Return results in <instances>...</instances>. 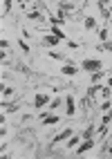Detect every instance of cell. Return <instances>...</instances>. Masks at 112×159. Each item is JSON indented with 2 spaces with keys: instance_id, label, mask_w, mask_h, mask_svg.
Here are the masks:
<instances>
[{
  "instance_id": "obj_1",
  "label": "cell",
  "mask_w": 112,
  "mask_h": 159,
  "mask_svg": "<svg viewBox=\"0 0 112 159\" xmlns=\"http://www.w3.org/2000/svg\"><path fill=\"white\" fill-rule=\"evenodd\" d=\"M81 67L92 74V72H96V70H103V61H101V58H83Z\"/></svg>"
},
{
  "instance_id": "obj_2",
  "label": "cell",
  "mask_w": 112,
  "mask_h": 159,
  "mask_svg": "<svg viewBox=\"0 0 112 159\" xmlns=\"http://www.w3.org/2000/svg\"><path fill=\"white\" fill-rule=\"evenodd\" d=\"M45 105H49V94L38 92L36 97H34V108H36V110H40V108H45Z\"/></svg>"
},
{
  "instance_id": "obj_3",
  "label": "cell",
  "mask_w": 112,
  "mask_h": 159,
  "mask_svg": "<svg viewBox=\"0 0 112 159\" xmlns=\"http://www.w3.org/2000/svg\"><path fill=\"white\" fill-rule=\"evenodd\" d=\"M94 146H96V143H94V137H92V139H83V141L76 146V155H83V152H87V150H92Z\"/></svg>"
},
{
  "instance_id": "obj_4",
  "label": "cell",
  "mask_w": 112,
  "mask_h": 159,
  "mask_svg": "<svg viewBox=\"0 0 112 159\" xmlns=\"http://www.w3.org/2000/svg\"><path fill=\"white\" fill-rule=\"evenodd\" d=\"M65 114L67 116H74L76 114V103H74L72 94H67V97H65Z\"/></svg>"
},
{
  "instance_id": "obj_5",
  "label": "cell",
  "mask_w": 112,
  "mask_h": 159,
  "mask_svg": "<svg viewBox=\"0 0 112 159\" xmlns=\"http://www.w3.org/2000/svg\"><path fill=\"white\" fill-rule=\"evenodd\" d=\"M58 43H60V38H56L54 34H45L40 38V45H45V47H56Z\"/></svg>"
},
{
  "instance_id": "obj_6",
  "label": "cell",
  "mask_w": 112,
  "mask_h": 159,
  "mask_svg": "<svg viewBox=\"0 0 112 159\" xmlns=\"http://www.w3.org/2000/svg\"><path fill=\"white\" fill-rule=\"evenodd\" d=\"M74 134V130L72 128H65V130H60L56 137H54V143H60V141H67L69 139V137H72Z\"/></svg>"
},
{
  "instance_id": "obj_7",
  "label": "cell",
  "mask_w": 112,
  "mask_h": 159,
  "mask_svg": "<svg viewBox=\"0 0 112 159\" xmlns=\"http://www.w3.org/2000/svg\"><path fill=\"white\" fill-rule=\"evenodd\" d=\"M60 74H65V76H76V74H78V67L72 65V63H65V65L60 67Z\"/></svg>"
},
{
  "instance_id": "obj_8",
  "label": "cell",
  "mask_w": 112,
  "mask_h": 159,
  "mask_svg": "<svg viewBox=\"0 0 112 159\" xmlns=\"http://www.w3.org/2000/svg\"><path fill=\"white\" fill-rule=\"evenodd\" d=\"M36 5H38V2H36ZM43 9H45V7H40V5H38L36 11H27V14H25V16H27V20H40V23H43L45 18H43V14H40Z\"/></svg>"
},
{
  "instance_id": "obj_9",
  "label": "cell",
  "mask_w": 112,
  "mask_h": 159,
  "mask_svg": "<svg viewBox=\"0 0 112 159\" xmlns=\"http://www.w3.org/2000/svg\"><path fill=\"white\" fill-rule=\"evenodd\" d=\"M83 27H85L87 31H96L99 25H96V20H94L92 16H85V18H83Z\"/></svg>"
},
{
  "instance_id": "obj_10",
  "label": "cell",
  "mask_w": 112,
  "mask_h": 159,
  "mask_svg": "<svg viewBox=\"0 0 112 159\" xmlns=\"http://www.w3.org/2000/svg\"><path fill=\"white\" fill-rule=\"evenodd\" d=\"M43 121V125H56L58 121H60V116H56V114H47L45 119H40Z\"/></svg>"
},
{
  "instance_id": "obj_11",
  "label": "cell",
  "mask_w": 112,
  "mask_h": 159,
  "mask_svg": "<svg viewBox=\"0 0 112 159\" xmlns=\"http://www.w3.org/2000/svg\"><path fill=\"white\" fill-rule=\"evenodd\" d=\"M105 74H110V72H103V70H96V72H92V74H90V81H92V83H99L101 79L105 76Z\"/></svg>"
},
{
  "instance_id": "obj_12",
  "label": "cell",
  "mask_w": 112,
  "mask_h": 159,
  "mask_svg": "<svg viewBox=\"0 0 112 159\" xmlns=\"http://www.w3.org/2000/svg\"><path fill=\"white\" fill-rule=\"evenodd\" d=\"M2 112H18V103H9L2 99Z\"/></svg>"
},
{
  "instance_id": "obj_13",
  "label": "cell",
  "mask_w": 112,
  "mask_h": 159,
  "mask_svg": "<svg viewBox=\"0 0 112 159\" xmlns=\"http://www.w3.org/2000/svg\"><path fill=\"white\" fill-rule=\"evenodd\" d=\"M101 88H103V85H99V83H92V88L87 90V97H90V99H94L96 94H101Z\"/></svg>"
},
{
  "instance_id": "obj_14",
  "label": "cell",
  "mask_w": 112,
  "mask_h": 159,
  "mask_svg": "<svg viewBox=\"0 0 112 159\" xmlns=\"http://www.w3.org/2000/svg\"><path fill=\"white\" fill-rule=\"evenodd\" d=\"M49 34H54L56 38H60V40H65L67 36L63 34V29H58V25H52V29H49Z\"/></svg>"
},
{
  "instance_id": "obj_15",
  "label": "cell",
  "mask_w": 112,
  "mask_h": 159,
  "mask_svg": "<svg viewBox=\"0 0 112 159\" xmlns=\"http://www.w3.org/2000/svg\"><path fill=\"white\" fill-rule=\"evenodd\" d=\"M94 137V125H87V128L81 132V139H92Z\"/></svg>"
},
{
  "instance_id": "obj_16",
  "label": "cell",
  "mask_w": 112,
  "mask_h": 159,
  "mask_svg": "<svg viewBox=\"0 0 112 159\" xmlns=\"http://www.w3.org/2000/svg\"><path fill=\"white\" fill-rule=\"evenodd\" d=\"M78 143H81V137H78V134H72V137L67 139V148H76Z\"/></svg>"
},
{
  "instance_id": "obj_17",
  "label": "cell",
  "mask_w": 112,
  "mask_h": 159,
  "mask_svg": "<svg viewBox=\"0 0 112 159\" xmlns=\"http://www.w3.org/2000/svg\"><path fill=\"white\" fill-rule=\"evenodd\" d=\"M0 92H2V99H9L14 94V88H9V85H5L2 83V88H0Z\"/></svg>"
},
{
  "instance_id": "obj_18",
  "label": "cell",
  "mask_w": 112,
  "mask_h": 159,
  "mask_svg": "<svg viewBox=\"0 0 112 159\" xmlns=\"http://www.w3.org/2000/svg\"><path fill=\"white\" fill-rule=\"evenodd\" d=\"M56 7H58V9H63V11H74V9H76L74 5H69V2H65V0H63V2H58Z\"/></svg>"
},
{
  "instance_id": "obj_19",
  "label": "cell",
  "mask_w": 112,
  "mask_h": 159,
  "mask_svg": "<svg viewBox=\"0 0 112 159\" xmlns=\"http://www.w3.org/2000/svg\"><path fill=\"white\" fill-rule=\"evenodd\" d=\"M49 58H54V61H67V56H63L60 52H49Z\"/></svg>"
},
{
  "instance_id": "obj_20",
  "label": "cell",
  "mask_w": 112,
  "mask_h": 159,
  "mask_svg": "<svg viewBox=\"0 0 112 159\" xmlns=\"http://www.w3.org/2000/svg\"><path fill=\"white\" fill-rule=\"evenodd\" d=\"M110 121H112V110H105V114H103V119H101V123L108 125Z\"/></svg>"
},
{
  "instance_id": "obj_21",
  "label": "cell",
  "mask_w": 112,
  "mask_h": 159,
  "mask_svg": "<svg viewBox=\"0 0 112 159\" xmlns=\"http://www.w3.org/2000/svg\"><path fill=\"white\" fill-rule=\"evenodd\" d=\"M60 103H63V101H60V97H58V99H54V101H49L47 108H49V110H56V108H60Z\"/></svg>"
},
{
  "instance_id": "obj_22",
  "label": "cell",
  "mask_w": 112,
  "mask_h": 159,
  "mask_svg": "<svg viewBox=\"0 0 112 159\" xmlns=\"http://www.w3.org/2000/svg\"><path fill=\"white\" fill-rule=\"evenodd\" d=\"M99 49H105V52H112V40H103L99 45Z\"/></svg>"
},
{
  "instance_id": "obj_23",
  "label": "cell",
  "mask_w": 112,
  "mask_h": 159,
  "mask_svg": "<svg viewBox=\"0 0 112 159\" xmlns=\"http://www.w3.org/2000/svg\"><path fill=\"white\" fill-rule=\"evenodd\" d=\"M18 47H20V49H23V52H25V54H29V45L25 43V40H23V38H20V40H18Z\"/></svg>"
},
{
  "instance_id": "obj_24",
  "label": "cell",
  "mask_w": 112,
  "mask_h": 159,
  "mask_svg": "<svg viewBox=\"0 0 112 159\" xmlns=\"http://www.w3.org/2000/svg\"><path fill=\"white\" fill-rule=\"evenodd\" d=\"M99 40H101V43L108 40V29H99Z\"/></svg>"
},
{
  "instance_id": "obj_25",
  "label": "cell",
  "mask_w": 112,
  "mask_h": 159,
  "mask_svg": "<svg viewBox=\"0 0 112 159\" xmlns=\"http://www.w3.org/2000/svg\"><path fill=\"white\" fill-rule=\"evenodd\" d=\"M2 5H5V14H9V9H11L14 0H2Z\"/></svg>"
},
{
  "instance_id": "obj_26",
  "label": "cell",
  "mask_w": 112,
  "mask_h": 159,
  "mask_svg": "<svg viewBox=\"0 0 112 159\" xmlns=\"http://www.w3.org/2000/svg\"><path fill=\"white\" fill-rule=\"evenodd\" d=\"M0 47L7 49V47H9V40H7V38H2V40H0Z\"/></svg>"
},
{
  "instance_id": "obj_27",
  "label": "cell",
  "mask_w": 112,
  "mask_h": 159,
  "mask_svg": "<svg viewBox=\"0 0 112 159\" xmlns=\"http://www.w3.org/2000/svg\"><path fill=\"white\" fill-rule=\"evenodd\" d=\"M108 2H110V0H99V7H105Z\"/></svg>"
},
{
  "instance_id": "obj_28",
  "label": "cell",
  "mask_w": 112,
  "mask_h": 159,
  "mask_svg": "<svg viewBox=\"0 0 112 159\" xmlns=\"http://www.w3.org/2000/svg\"><path fill=\"white\" fill-rule=\"evenodd\" d=\"M52 2H56V5H58V2H63V0H52Z\"/></svg>"
}]
</instances>
